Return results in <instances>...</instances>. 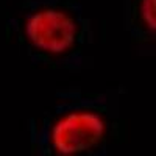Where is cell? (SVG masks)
Here are the masks:
<instances>
[{"mask_svg":"<svg viewBox=\"0 0 156 156\" xmlns=\"http://www.w3.org/2000/svg\"><path fill=\"white\" fill-rule=\"evenodd\" d=\"M109 131L108 120L94 108H72L48 128V145L56 156H83L95 151Z\"/></svg>","mask_w":156,"mask_h":156,"instance_id":"1","label":"cell"},{"mask_svg":"<svg viewBox=\"0 0 156 156\" xmlns=\"http://www.w3.org/2000/svg\"><path fill=\"white\" fill-rule=\"evenodd\" d=\"M137 17L142 28L156 34V0H137Z\"/></svg>","mask_w":156,"mask_h":156,"instance_id":"3","label":"cell"},{"mask_svg":"<svg viewBox=\"0 0 156 156\" xmlns=\"http://www.w3.org/2000/svg\"><path fill=\"white\" fill-rule=\"evenodd\" d=\"M22 34L34 51L58 58L70 53L76 47L80 27L69 9L61 6H39L25 16Z\"/></svg>","mask_w":156,"mask_h":156,"instance_id":"2","label":"cell"}]
</instances>
